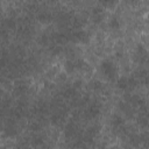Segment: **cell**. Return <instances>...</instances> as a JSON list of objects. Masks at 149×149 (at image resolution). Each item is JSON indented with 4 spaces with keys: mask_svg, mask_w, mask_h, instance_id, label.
Segmentation results:
<instances>
[{
    "mask_svg": "<svg viewBox=\"0 0 149 149\" xmlns=\"http://www.w3.org/2000/svg\"><path fill=\"white\" fill-rule=\"evenodd\" d=\"M100 71L108 80H113L118 76V66L111 59H102L100 62Z\"/></svg>",
    "mask_w": 149,
    "mask_h": 149,
    "instance_id": "6da1fadb",
    "label": "cell"
},
{
    "mask_svg": "<svg viewBox=\"0 0 149 149\" xmlns=\"http://www.w3.org/2000/svg\"><path fill=\"white\" fill-rule=\"evenodd\" d=\"M100 111H101V105H100V102L97 101V100H93V101L90 100V102L85 106V108H84L81 115H83V118L86 119V120H94V119H97L98 115L100 114Z\"/></svg>",
    "mask_w": 149,
    "mask_h": 149,
    "instance_id": "7a4b0ae2",
    "label": "cell"
},
{
    "mask_svg": "<svg viewBox=\"0 0 149 149\" xmlns=\"http://www.w3.org/2000/svg\"><path fill=\"white\" fill-rule=\"evenodd\" d=\"M137 84H139V81L133 76H130V77L121 76L116 80V87L119 90H122V91H126V92H132L137 86Z\"/></svg>",
    "mask_w": 149,
    "mask_h": 149,
    "instance_id": "3957f363",
    "label": "cell"
},
{
    "mask_svg": "<svg viewBox=\"0 0 149 149\" xmlns=\"http://www.w3.org/2000/svg\"><path fill=\"white\" fill-rule=\"evenodd\" d=\"M123 99H125V102H127V104H128L129 106H132L133 108H134V107H136V108H141V107H143V106L147 105L144 98H142V97L139 95V94L130 93V92L125 93Z\"/></svg>",
    "mask_w": 149,
    "mask_h": 149,
    "instance_id": "277c9868",
    "label": "cell"
},
{
    "mask_svg": "<svg viewBox=\"0 0 149 149\" xmlns=\"http://www.w3.org/2000/svg\"><path fill=\"white\" fill-rule=\"evenodd\" d=\"M70 41L74 43H87L90 41V35L84 29H78L70 31Z\"/></svg>",
    "mask_w": 149,
    "mask_h": 149,
    "instance_id": "5b68a950",
    "label": "cell"
},
{
    "mask_svg": "<svg viewBox=\"0 0 149 149\" xmlns=\"http://www.w3.org/2000/svg\"><path fill=\"white\" fill-rule=\"evenodd\" d=\"M64 135L68 139H77L79 136V128L77 121H69L64 128Z\"/></svg>",
    "mask_w": 149,
    "mask_h": 149,
    "instance_id": "8992f818",
    "label": "cell"
},
{
    "mask_svg": "<svg viewBox=\"0 0 149 149\" xmlns=\"http://www.w3.org/2000/svg\"><path fill=\"white\" fill-rule=\"evenodd\" d=\"M105 15H106V12H105V8H102L100 5H97L92 8V12H91V20L99 24L104 21L105 19Z\"/></svg>",
    "mask_w": 149,
    "mask_h": 149,
    "instance_id": "52a82bcc",
    "label": "cell"
},
{
    "mask_svg": "<svg viewBox=\"0 0 149 149\" xmlns=\"http://www.w3.org/2000/svg\"><path fill=\"white\" fill-rule=\"evenodd\" d=\"M135 61L142 65V64H146L147 61H148V52H147V49L146 47H143L142 44H137L136 48H135Z\"/></svg>",
    "mask_w": 149,
    "mask_h": 149,
    "instance_id": "ba28073f",
    "label": "cell"
},
{
    "mask_svg": "<svg viewBox=\"0 0 149 149\" xmlns=\"http://www.w3.org/2000/svg\"><path fill=\"white\" fill-rule=\"evenodd\" d=\"M111 123L113 126L114 129L116 130H125V125H126V121H125V118L118 113L113 114L112 118H111Z\"/></svg>",
    "mask_w": 149,
    "mask_h": 149,
    "instance_id": "9c48e42d",
    "label": "cell"
},
{
    "mask_svg": "<svg viewBox=\"0 0 149 149\" xmlns=\"http://www.w3.org/2000/svg\"><path fill=\"white\" fill-rule=\"evenodd\" d=\"M133 77H134L139 83H142L143 85H147V83H148V71H147L146 68L140 66L139 69H136Z\"/></svg>",
    "mask_w": 149,
    "mask_h": 149,
    "instance_id": "30bf717a",
    "label": "cell"
},
{
    "mask_svg": "<svg viewBox=\"0 0 149 149\" xmlns=\"http://www.w3.org/2000/svg\"><path fill=\"white\" fill-rule=\"evenodd\" d=\"M29 90V84L24 80H16L14 84V93L16 95H23L28 92Z\"/></svg>",
    "mask_w": 149,
    "mask_h": 149,
    "instance_id": "8fae6325",
    "label": "cell"
},
{
    "mask_svg": "<svg viewBox=\"0 0 149 149\" xmlns=\"http://www.w3.org/2000/svg\"><path fill=\"white\" fill-rule=\"evenodd\" d=\"M59 95H61V98H63L64 100H72L73 98L78 97V93H77V90H76V88H73L72 86H70V87L64 88V90L61 92Z\"/></svg>",
    "mask_w": 149,
    "mask_h": 149,
    "instance_id": "7c38bea8",
    "label": "cell"
},
{
    "mask_svg": "<svg viewBox=\"0 0 149 149\" xmlns=\"http://www.w3.org/2000/svg\"><path fill=\"white\" fill-rule=\"evenodd\" d=\"M36 19L41 23H49V22L52 21V15L48 10H40L36 15Z\"/></svg>",
    "mask_w": 149,
    "mask_h": 149,
    "instance_id": "4fadbf2b",
    "label": "cell"
},
{
    "mask_svg": "<svg viewBox=\"0 0 149 149\" xmlns=\"http://www.w3.org/2000/svg\"><path fill=\"white\" fill-rule=\"evenodd\" d=\"M1 23H2V26H3L8 31H9V30H14V29L16 28V21H15V19L12 17V16L5 17V19L1 21Z\"/></svg>",
    "mask_w": 149,
    "mask_h": 149,
    "instance_id": "5bb4252c",
    "label": "cell"
},
{
    "mask_svg": "<svg viewBox=\"0 0 149 149\" xmlns=\"http://www.w3.org/2000/svg\"><path fill=\"white\" fill-rule=\"evenodd\" d=\"M88 88L93 92H101L104 90V84L99 79H92L88 83Z\"/></svg>",
    "mask_w": 149,
    "mask_h": 149,
    "instance_id": "9a60e30c",
    "label": "cell"
},
{
    "mask_svg": "<svg viewBox=\"0 0 149 149\" xmlns=\"http://www.w3.org/2000/svg\"><path fill=\"white\" fill-rule=\"evenodd\" d=\"M2 135L5 137H14V136L17 135V129H16V127L14 125H8V126H6L3 128Z\"/></svg>",
    "mask_w": 149,
    "mask_h": 149,
    "instance_id": "2e32d148",
    "label": "cell"
},
{
    "mask_svg": "<svg viewBox=\"0 0 149 149\" xmlns=\"http://www.w3.org/2000/svg\"><path fill=\"white\" fill-rule=\"evenodd\" d=\"M74 64H76V69L80 70V71H90V65L86 61H84L83 58H74Z\"/></svg>",
    "mask_w": 149,
    "mask_h": 149,
    "instance_id": "e0dca14e",
    "label": "cell"
},
{
    "mask_svg": "<svg viewBox=\"0 0 149 149\" xmlns=\"http://www.w3.org/2000/svg\"><path fill=\"white\" fill-rule=\"evenodd\" d=\"M129 144L130 146H133V147H135V148H137V147H140L141 144H142V140H141V136H140V134H136V133H132V134H129Z\"/></svg>",
    "mask_w": 149,
    "mask_h": 149,
    "instance_id": "ac0fdd59",
    "label": "cell"
},
{
    "mask_svg": "<svg viewBox=\"0 0 149 149\" xmlns=\"http://www.w3.org/2000/svg\"><path fill=\"white\" fill-rule=\"evenodd\" d=\"M64 70H65L66 73H73V72L77 70L73 58H68V59L64 62Z\"/></svg>",
    "mask_w": 149,
    "mask_h": 149,
    "instance_id": "d6986e66",
    "label": "cell"
},
{
    "mask_svg": "<svg viewBox=\"0 0 149 149\" xmlns=\"http://www.w3.org/2000/svg\"><path fill=\"white\" fill-rule=\"evenodd\" d=\"M30 144L33 148H42L44 146V140L41 135H34L30 140Z\"/></svg>",
    "mask_w": 149,
    "mask_h": 149,
    "instance_id": "ffe728a7",
    "label": "cell"
},
{
    "mask_svg": "<svg viewBox=\"0 0 149 149\" xmlns=\"http://www.w3.org/2000/svg\"><path fill=\"white\" fill-rule=\"evenodd\" d=\"M119 108L121 109V112H123L125 114H127L128 116H130V118H133V115H134V112H133V107L132 106H129L127 102H119Z\"/></svg>",
    "mask_w": 149,
    "mask_h": 149,
    "instance_id": "44dd1931",
    "label": "cell"
},
{
    "mask_svg": "<svg viewBox=\"0 0 149 149\" xmlns=\"http://www.w3.org/2000/svg\"><path fill=\"white\" fill-rule=\"evenodd\" d=\"M137 125L142 128H147L148 126V118H147V113H139L137 115Z\"/></svg>",
    "mask_w": 149,
    "mask_h": 149,
    "instance_id": "7402d4cb",
    "label": "cell"
},
{
    "mask_svg": "<svg viewBox=\"0 0 149 149\" xmlns=\"http://www.w3.org/2000/svg\"><path fill=\"white\" fill-rule=\"evenodd\" d=\"M121 26V22L119 20L118 16H111V19L108 20V27L111 29H119Z\"/></svg>",
    "mask_w": 149,
    "mask_h": 149,
    "instance_id": "603a6c76",
    "label": "cell"
},
{
    "mask_svg": "<svg viewBox=\"0 0 149 149\" xmlns=\"http://www.w3.org/2000/svg\"><path fill=\"white\" fill-rule=\"evenodd\" d=\"M49 50H50V52H51L54 56H57V55H59L61 52H63V45L51 44V45L49 47Z\"/></svg>",
    "mask_w": 149,
    "mask_h": 149,
    "instance_id": "cb8c5ba5",
    "label": "cell"
},
{
    "mask_svg": "<svg viewBox=\"0 0 149 149\" xmlns=\"http://www.w3.org/2000/svg\"><path fill=\"white\" fill-rule=\"evenodd\" d=\"M40 43L42 45H48L50 43V35L48 34H42L41 37H40Z\"/></svg>",
    "mask_w": 149,
    "mask_h": 149,
    "instance_id": "d4e9b609",
    "label": "cell"
},
{
    "mask_svg": "<svg viewBox=\"0 0 149 149\" xmlns=\"http://www.w3.org/2000/svg\"><path fill=\"white\" fill-rule=\"evenodd\" d=\"M116 1H102L100 2L99 5L102 7V8H113L114 6H116Z\"/></svg>",
    "mask_w": 149,
    "mask_h": 149,
    "instance_id": "484cf974",
    "label": "cell"
},
{
    "mask_svg": "<svg viewBox=\"0 0 149 149\" xmlns=\"http://www.w3.org/2000/svg\"><path fill=\"white\" fill-rule=\"evenodd\" d=\"M41 127H42V125H41L40 121H33L30 123V126H29L30 130H33V132H38L41 129Z\"/></svg>",
    "mask_w": 149,
    "mask_h": 149,
    "instance_id": "4316f807",
    "label": "cell"
},
{
    "mask_svg": "<svg viewBox=\"0 0 149 149\" xmlns=\"http://www.w3.org/2000/svg\"><path fill=\"white\" fill-rule=\"evenodd\" d=\"M81 86H83V80H81V79H77V80H74L73 84H72V87L76 88L77 91H78L79 88H81Z\"/></svg>",
    "mask_w": 149,
    "mask_h": 149,
    "instance_id": "83f0119b",
    "label": "cell"
},
{
    "mask_svg": "<svg viewBox=\"0 0 149 149\" xmlns=\"http://www.w3.org/2000/svg\"><path fill=\"white\" fill-rule=\"evenodd\" d=\"M95 149H108L106 146H104V144H100V146H98Z\"/></svg>",
    "mask_w": 149,
    "mask_h": 149,
    "instance_id": "f1b7e54d",
    "label": "cell"
},
{
    "mask_svg": "<svg viewBox=\"0 0 149 149\" xmlns=\"http://www.w3.org/2000/svg\"><path fill=\"white\" fill-rule=\"evenodd\" d=\"M41 149H49V147H47V146H43Z\"/></svg>",
    "mask_w": 149,
    "mask_h": 149,
    "instance_id": "f546056e",
    "label": "cell"
},
{
    "mask_svg": "<svg viewBox=\"0 0 149 149\" xmlns=\"http://www.w3.org/2000/svg\"><path fill=\"white\" fill-rule=\"evenodd\" d=\"M0 149H6V148L5 147H0Z\"/></svg>",
    "mask_w": 149,
    "mask_h": 149,
    "instance_id": "4dcf8cb0",
    "label": "cell"
},
{
    "mask_svg": "<svg viewBox=\"0 0 149 149\" xmlns=\"http://www.w3.org/2000/svg\"><path fill=\"white\" fill-rule=\"evenodd\" d=\"M63 149H71V148H63Z\"/></svg>",
    "mask_w": 149,
    "mask_h": 149,
    "instance_id": "1f68e13d",
    "label": "cell"
}]
</instances>
